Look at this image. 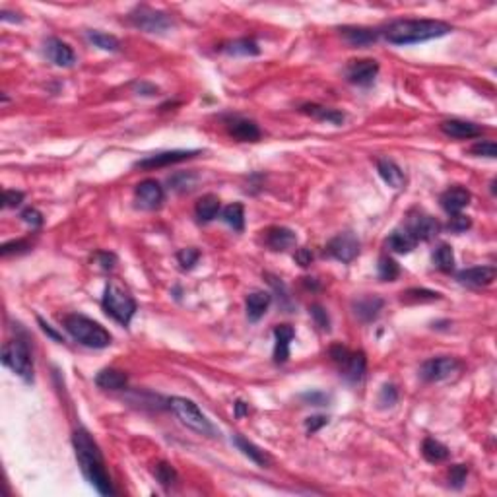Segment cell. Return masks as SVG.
Instances as JSON below:
<instances>
[{
    "mask_svg": "<svg viewBox=\"0 0 497 497\" xmlns=\"http://www.w3.org/2000/svg\"><path fill=\"white\" fill-rule=\"evenodd\" d=\"M72 445H74L78 464H80L84 478L100 492L101 496H115V487L111 484V476L105 468V459L101 454L100 445L89 435V431L84 428L74 431Z\"/></svg>",
    "mask_w": 497,
    "mask_h": 497,
    "instance_id": "1",
    "label": "cell"
},
{
    "mask_svg": "<svg viewBox=\"0 0 497 497\" xmlns=\"http://www.w3.org/2000/svg\"><path fill=\"white\" fill-rule=\"evenodd\" d=\"M453 27L441 20H395L385 27V39L393 45L423 43L451 34Z\"/></svg>",
    "mask_w": 497,
    "mask_h": 497,
    "instance_id": "2",
    "label": "cell"
},
{
    "mask_svg": "<svg viewBox=\"0 0 497 497\" xmlns=\"http://www.w3.org/2000/svg\"><path fill=\"white\" fill-rule=\"evenodd\" d=\"M63 324L67 332L82 346H88V348H96V350H103L111 344V334L100 322H96L93 319H89L86 315H80V313H70L63 319Z\"/></svg>",
    "mask_w": 497,
    "mask_h": 497,
    "instance_id": "3",
    "label": "cell"
},
{
    "mask_svg": "<svg viewBox=\"0 0 497 497\" xmlns=\"http://www.w3.org/2000/svg\"><path fill=\"white\" fill-rule=\"evenodd\" d=\"M101 305L105 313L109 315L111 319H115L122 327H129L131 320H133L134 313L138 309L134 298L119 284L111 282L103 289V299H101Z\"/></svg>",
    "mask_w": 497,
    "mask_h": 497,
    "instance_id": "4",
    "label": "cell"
},
{
    "mask_svg": "<svg viewBox=\"0 0 497 497\" xmlns=\"http://www.w3.org/2000/svg\"><path fill=\"white\" fill-rule=\"evenodd\" d=\"M2 364L12 369L16 375H20L23 381H34V357L30 352V346L22 338H16L4 344L2 348Z\"/></svg>",
    "mask_w": 497,
    "mask_h": 497,
    "instance_id": "5",
    "label": "cell"
},
{
    "mask_svg": "<svg viewBox=\"0 0 497 497\" xmlns=\"http://www.w3.org/2000/svg\"><path fill=\"white\" fill-rule=\"evenodd\" d=\"M167 404H169V408L175 412V416H177L179 420L192 431H197L200 435H210V437H214L218 433L216 428L212 426V421L200 412V408L192 400L183 397H173L169 398Z\"/></svg>",
    "mask_w": 497,
    "mask_h": 497,
    "instance_id": "6",
    "label": "cell"
},
{
    "mask_svg": "<svg viewBox=\"0 0 497 497\" xmlns=\"http://www.w3.org/2000/svg\"><path fill=\"white\" fill-rule=\"evenodd\" d=\"M129 22L133 23L134 27L142 30L146 34H164L169 27H173V18L167 12L155 10L152 6H136L131 14H129Z\"/></svg>",
    "mask_w": 497,
    "mask_h": 497,
    "instance_id": "7",
    "label": "cell"
},
{
    "mask_svg": "<svg viewBox=\"0 0 497 497\" xmlns=\"http://www.w3.org/2000/svg\"><path fill=\"white\" fill-rule=\"evenodd\" d=\"M461 362L451 355H441V357H431L420 365V377L426 383H437L443 379H449L459 371Z\"/></svg>",
    "mask_w": 497,
    "mask_h": 497,
    "instance_id": "8",
    "label": "cell"
},
{
    "mask_svg": "<svg viewBox=\"0 0 497 497\" xmlns=\"http://www.w3.org/2000/svg\"><path fill=\"white\" fill-rule=\"evenodd\" d=\"M327 253L340 263H352L360 254V239L352 232L338 233L327 245Z\"/></svg>",
    "mask_w": 497,
    "mask_h": 497,
    "instance_id": "9",
    "label": "cell"
},
{
    "mask_svg": "<svg viewBox=\"0 0 497 497\" xmlns=\"http://www.w3.org/2000/svg\"><path fill=\"white\" fill-rule=\"evenodd\" d=\"M134 197L138 206L144 210H155L164 204L166 200V190L159 185V181L155 179H144L142 183H138L134 188Z\"/></svg>",
    "mask_w": 497,
    "mask_h": 497,
    "instance_id": "10",
    "label": "cell"
},
{
    "mask_svg": "<svg viewBox=\"0 0 497 497\" xmlns=\"http://www.w3.org/2000/svg\"><path fill=\"white\" fill-rule=\"evenodd\" d=\"M379 74V63L373 58H362V60H350L346 67V78L355 86H371Z\"/></svg>",
    "mask_w": 497,
    "mask_h": 497,
    "instance_id": "11",
    "label": "cell"
},
{
    "mask_svg": "<svg viewBox=\"0 0 497 497\" xmlns=\"http://www.w3.org/2000/svg\"><path fill=\"white\" fill-rule=\"evenodd\" d=\"M200 150H167V152H159V154L148 155L140 162H136L134 166L142 167V169H157V167H167L187 162L190 157L199 155Z\"/></svg>",
    "mask_w": 497,
    "mask_h": 497,
    "instance_id": "12",
    "label": "cell"
},
{
    "mask_svg": "<svg viewBox=\"0 0 497 497\" xmlns=\"http://www.w3.org/2000/svg\"><path fill=\"white\" fill-rule=\"evenodd\" d=\"M408 230L418 241H431L441 233V223L430 214H416L408 221Z\"/></svg>",
    "mask_w": 497,
    "mask_h": 497,
    "instance_id": "13",
    "label": "cell"
},
{
    "mask_svg": "<svg viewBox=\"0 0 497 497\" xmlns=\"http://www.w3.org/2000/svg\"><path fill=\"white\" fill-rule=\"evenodd\" d=\"M470 190L464 187H451L447 188L445 192H443L441 197H439V204H441V208L449 216H456V214H461V212L470 204Z\"/></svg>",
    "mask_w": 497,
    "mask_h": 497,
    "instance_id": "14",
    "label": "cell"
},
{
    "mask_svg": "<svg viewBox=\"0 0 497 497\" xmlns=\"http://www.w3.org/2000/svg\"><path fill=\"white\" fill-rule=\"evenodd\" d=\"M228 133L232 134L235 140L239 142H256L261 138V129L258 124L251 119H243V117H230L228 119Z\"/></svg>",
    "mask_w": 497,
    "mask_h": 497,
    "instance_id": "15",
    "label": "cell"
},
{
    "mask_svg": "<svg viewBox=\"0 0 497 497\" xmlns=\"http://www.w3.org/2000/svg\"><path fill=\"white\" fill-rule=\"evenodd\" d=\"M45 53L49 56V60H51L53 65H56V67L68 68L76 63V55H74L72 47L68 43H65V41H60V39H56V37L47 39V43H45Z\"/></svg>",
    "mask_w": 497,
    "mask_h": 497,
    "instance_id": "16",
    "label": "cell"
},
{
    "mask_svg": "<svg viewBox=\"0 0 497 497\" xmlns=\"http://www.w3.org/2000/svg\"><path fill=\"white\" fill-rule=\"evenodd\" d=\"M497 276L496 266H474V268H466L456 274V280L464 286L484 287L489 286Z\"/></svg>",
    "mask_w": 497,
    "mask_h": 497,
    "instance_id": "17",
    "label": "cell"
},
{
    "mask_svg": "<svg viewBox=\"0 0 497 497\" xmlns=\"http://www.w3.org/2000/svg\"><path fill=\"white\" fill-rule=\"evenodd\" d=\"M441 133L449 138H456V140H466V138H476L484 133L482 126H478L470 121H461V119H447L439 124Z\"/></svg>",
    "mask_w": 497,
    "mask_h": 497,
    "instance_id": "18",
    "label": "cell"
},
{
    "mask_svg": "<svg viewBox=\"0 0 497 497\" xmlns=\"http://www.w3.org/2000/svg\"><path fill=\"white\" fill-rule=\"evenodd\" d=\"M385 307V299L379 296H362L352 301L354 315L364 322H371L379 317V313Z\"/></svg>",
    "mask_w": 497,
    "mask_h": 497,
    "instance_id": "19",
    "label": "cell"
},
{
    "mask_svg": "<svg viewBox=\"0 0 497 497\" xmlns=\"http://www.w3.org/2000/svg\"><path fill=\"white\" fill-rule=\"evenodd\" d=\"M296 338V331L289 324H278L274 329V362L286 364L289 357V344Z\"/></svg>",
    "mask_w": 497,
    "mask_h": 497,
    "instance_id": "20",
    "label": "cell"
},
{
    "mask_svg": "<svg viewBox=\"0 0 497 497\" xmlns=\"http://www.w3.org/2000/svg\"><path fill=\"white\" fill-rule=\"evenodd\" d=\"M298 243V235L296 232H291L289 228L284 225H274L266 232V245L272 249V251H287L291 247H296Z\"/></svg>",
    "mask_w": 497,
    "mask_h": 497,
    "instance_id": "21",
    "label": "cell"
},
{
    "mask_svg": "<svg viewBox=\"0 0 497 497\" xmlns=\"http://www.w3.org/2000/svg\"><path fill=\"white\" fill-rule=\"evenodd\" d=\"M299 111L303 115H307L311 119L315 121H322V122H331V124H342L346 121V115L342 111L338 109H331V107H324V105H319V103H303Z\"/></svg>",
    "mask_w": 497,
    "mask_h": 497,
    "instance_id": "22",
    "label": "cell"
},
{
    "mask_svg": "<svg viewBox=\"0 0 497 497\" xmlns=\"http://www.w3.org/2000/svg\"><path fill=\"white\" fill-rule=\"evenodd\" d=\"M377 171H379L381 179L387 183L388 187L397 188L398 190V188H402L406 185L404 171H402L393 159H388V157H379V159H377Z\"/></svg>",
    "mask_w": 497,
    "mask_h": 497,
    "instance_id": "23",
    "label": "cell"
},
{
    "mask_svg": "<svg viewBox=\"0 0 497 497\" xmlns=\"http://www.w3.org/2000/svg\"><path fill=\"white\" fill-rule=\"evenodd\" d=\"M270 303H272V296L268 291H253V294H249L247 299H245V309H247L249 320L256 322V320L263 319L268 307H270Z\"/></svg>",
    "mask_w": 497,
    "mask_h": 497,
    "instance_id": "24",
    "label": "cell"
},
{
    "mask_svg": "<svg viewBox=\"0 0 497 497\" xmlns=\"http://www.w3.org/2000/svg\"><path fill=\"white\" fill-rule=\"evenodd\" d=\"M342 37L352 45V47H367L373 45L379 39L381 32L379 30H371V27H355V25H348L340 30Z\"/></svg>",
    "mask_w": 497,
    "mask_h": 497,
    "instance_id": "25",
    "label": "cell"
},
{
    "mask_svg": "<svg viewBox=\"0 0 497 497\" xmlns=\"http://www.w3.org/2000/svg\"><path fill=\"white\" fill-rule=\"evenodd\" d=\"M416 245H418V239L412 235L408 228H404V230H395V232L388 235L387 239V247L393 251V253L397 254H408L412 253L414 249H416Z\"/></svg>",
    "mask_w": 497,
    "mask_h": 497,
    "instance_id": "26",
    "label": "cell"
},
{
    "mask_svg": "<svg viewBox=\"0 0 497 497\" xmlns=\"http://www.w3.org/2000/svg\"><path fill=\"white\" fill-rule=\"evenodd\" d=\"M220 208L221 202L216 195H204V197H200V199L197 200V204H195V216H197V220H199L200 223H208V221H212L214 218H218Z\"/></svg>",
    "mask_w": 497,
    "mask_h": 497,
    "instance_id": "27",
    "label": "cell"
},
{
    "mask_svg": "<svg viewBox=\"0 0 497 497\" xmlns=\"http://www.w3.org/2000/svg\"><path fill=\"white\" fill-rule=\"evenodd\" d=\"M96 385L103 390H122L129 385V375L119 369H101L96 375Z\"/></svg>",
    "mask_w": 497,
    "mask_h": 497,
    "instance_id": "28",
    "label": "cell"
},
{
    "mask_svg": "<svg viewBox=\"0 0 497 497\" xmlns=\"http://www.w3.org/2000/svg\"><path fill=\"white\" fill-rule=\"evenodd\" d=\"M233 445L245 454V456H249L254 464H258V466H270V456L263 451V449H258L254 443H251L249 439H245L243 435H233Z\"/></svg>",
    "mask_w": 497,
    "mask_h": 497,
    "instance_id": "29",
    "label": "cell"
},
{
    "mask_svg": "<svg viewBox=\"0 0 497 497\" xmlns=\"http://www.w3.org/2000/svg\"><path fill=\"white\" fill-rule=\"evenodd\" d=\"M342 369L344 377H346L348 381H352V383L362 381L365 375V369H367V357H365L364 352H362V350H360V352H352Z\"/></svg>",
    "mask_w": 497,
    "mask_h": 497,
    "instance_id": "30",
    "label": "cell"
},
{
    "mask_svg": "<svg viewBox=\"0 0 497 497\" xmlns=\"http://www.w3.org/2000/svg\"><path fill=\"white\" fill-rule=\"evenodd\" d=\"M421 454H423V459L428 461V463H443V461H447L449 459V449L443 445L441 441H437V439H433V437H426L423 443H421Z\"/></svg>",
    "mask_w": 497,
    "mask_h": 497,
    "instance_id": "31",
    "label": "cell"
},
{
    "mask_svg": "<svg viewBox=\"0 0 497 497\" xmlns=\"http://www.w3.org/2000/svg\"><path fill=\"white\" fill-rule=\"evenodd\" d=\"M221 51L235 56H256L261 53V47L253 39L243 37V39H235L232 43H225L221 47Z\"/></svg>",
    "mask_w": 497,
    "mask_h": 497,
    "instance_id": "32",
    "label": "cell"
},
{
    "mask_svg": "<svg viewBox=\"0 0 497 497\" xmlns=\"http://www.w3.org/2000/svg\"><path fill=\"white\" fill-rule=\"evenodd\" d=\"M221 220L225 221L230 228L235 232H243L245 230V208L241 202H233L230 206H225L221 210Z\"/></svg>",
    "mask_w": 497,
    "mask_h": 497,
    "instance_id": "33",
    "label": "cell"
},
{
    "mask_svg": "<svg viewBox=\"0 0 497 497\" xmlns=\"http://www.w3.org/2000/svg\"><path fill=\"white\" fill-rule=\"evenodd\" d=\"M433 265L437 266L441 272L449 274L454 270V253L453 247L447 243H441L433 251Z\"/></svg>",
    "mask_w": 497,
    "mask_h": 497,
    "instance_id": "34",
    "label": "cell"
},
{
    "mask_svg": "<svg viewBox=\"0 0 497 497\" xmlns=\"http://www.w3.org/2000/svg\"><path fill=\"white\" fill-rule=\"evenodd\" d=\"M435 299H441V294L433 291V289H426V287H410L402 294L404 303H428V301H435Z\"/></svg>",
    "mask_w": 497,
    "mask_h": 497,
    "instance_id": "35",
    "label": "cell"
},
{
    "mask_svg": "<svg viewBox=\"0 0 497 497\" xmlns=\"http://www.w3.org/2000/svg\"><path fill=\"white\" fill-rule=\"evenodd\" d=\"M86 37H88L89 43H93L96 47L103 49V51H111L113 53V51H119V47H121L119 39L115 35L103 34V32H98V30H89Z\"/></svg>",
    "mask_w": 497,
    "mask_h": 497,
    "instance_id": "36",
    "label": "cell"
},
{
    "mask_svg": "<svg viewBox=\"0 0 497 497\" xmlns=\"http://www.w3.org/2000/svg\"><path fill=\"white\" fill-rule=\"evenodd\" d=\"M154 476H155V480L162 484V486L166 487V489H169L171 486H175V482H177V470L171 466L169 463H166V461H162V463L157 464L154 468Z\"/></svg>",
    "mask_w": 497,
    "mask_h": 497,
    "instance_id": "37",
    "label": "cell"
},
{
    "mask_svg": "<svg viewBox=\"0 0 497 497\" xmlns=\"http://www.w3.org/2000/svg\"><path fill=\"white\" fill-rule=\"evenodd\" d=\"M377 274L383 282H393L397 280L398 274H400V266L395 258L390 256H381L379 258V265H377Z\"/></svg>",
    "mask_w": 497,
    "mask_h": 497,
    "instance_id": "38",
    "label": "cell"
},
{
    "mask_svg": "<svg viewBox=\"0 0 497 497\" xmlns=\"http://www.w3.org/2000/svg\"><path fill=\"white\" fill-rule=\"evenodd\" d=\"M200 258V251L195 249V247H187V249H181L177 253V261L183 270H190L195 268V265L199 263Z\"/></svg>",
    "mask_w": 497,
    "mask_h": 497,
    "instance_id": "39",
    "label": "cell"
},
{
    "mask_svg": "<svg viewBox=\"0 0 497 497\" xmlns=\"http://www.w3.org/2000/svg\"><path fill=\"white\" fill-rule=\"evenodd\" d=\"M466 476H468V466H464V464L451 466V470H449V484H451V487L461 489L464 486V482H466Z\"/></svg>",
    "mask_w": 497,
    "mask_h": 497,
    "instance_id": "40",
    "label": "cell"
},
{
    "mask_svg": "<svg viewBox=\"0 0 497 497\" xmlns=\"http://www.w3.org/2000/svg\"><path fill=\"white\" fill-rule=\"evenodd\" d=\"M309 313L320 331H331V317H329V313L322 309L320 305H311Z\"/></svg>",
    "mask_w": 497,
    "mask_h": 497,
    "instance_id": "41",
    "label": "cell"
},
{
    "mask_svg": "<svg viewBox=\"0 0 497 497\" xmlns=\"http://www.w3.org/2000/svg\"><path fill=\"white\" fill-rule=\"evenodd\" d=\"M470 154L484 155V157H496L497 146L494 140H478V142L470 148Z\"/></svg>",
    "mask_w": 497,
    "mask_h": 497,
    "instance_id": "42",
    "label": "cell"
},
{
    "mask_svg": "<svg viewBox=\"0 0 497 497\" xmlns=\"http://www.w3.org/2000/svg\"><path fill=\"white\" fill-rule=\"evenodd\" d=\"M32 249V245L27 243L25 239H18V241H8V243H4L0 247V254L2 256H10V254H20V253H25V251H30Z\"/></svg>",
    "mask_w": 497,
    "mask_h": 497,
    "instance_id": "43",
    "label": "cell"
},
{
    "mask_svg": "<svg viewBox=\"0 0 497 497\" xmlns=\"http://www.w3.org/2000/svg\"><path fill=\"white\" fill-rule=\"evenodd\" d=\"M470 225H472V220L468 216L456 214V216H451V220L447 223V230L451 233H464L466 230H470Z\"/></svg>",
    "mask_w": 497,
    "mask_h": 497,
    "instance_id": "44",
    "label": "cell"
},
{
    "mask_svg": "<svg viewBox=\"0 0 497 497\" xmlns=\"http://www.w3.org/2000/svg\"><path fill=\"white\" fill-rule=\"evenodd\" d=\"M20 218H22L27 225H32V228H41V225H43V214L37 210V208H34V206L23 208Z\"/></svg>",
    "mask_w": 497,
    "mask_h": 497,
    "instance_id": "45",
    "label": "cell"
},
{
    "mask_svg": "<svg viewBox=\"0 0 497 497\" xmlns=\"http://www.w3.org/2000/svg\"><path fill=\"white\" fill-rule=\"evenodd\" d=\"M350 354H352V352H350L346 346H342V344H334V346H331V350H329V355H331L332 362H334L336 365H340V367L346 365Z\"/></svg>",
    "mask_w": 497,
    "mask_h": 497,
    "instance_id": "46",
    "label": "cell"
},
{
    "mask_svg": "<svg viewBox=\"0 0 497 497\" xmlns=\"http://www.w3.org/2000/svg\"><path fill=\"white\" fill-rule=\"evenodd\" d=\"M301 400L307 402V404H311V406H327L329 400H331V397H329L327 393H322V390H313V393L301 395Z\"/></svg>",
    "mask_w": 497,
    "mask_h": 497,
    "instance_id": "47",
    "label": "cell"
},
{
    "mask_svg": "<svg viewBox=\"0 0 497 497\" xmlns=\"http://www.w3.org/2000/svg\"><path fill=\"white\" fill-rule=\"evenodd\" d=\"M398 400V390L395 385H385L379 395V404L381 406H395Z\"/></svg>",
    "mask_w": 497,
    "mask_h": 497,
    "instance_id": "48",
    "label": "cell"
},
{
    "mask_svg": "<svg viewBox=\"0 0 497 497\" xmlns=\"http://www.w3.org/2000/svg\"><path fill=\"white\" fill-rule=\"evenodd\" d=\"M22 202H23L22 190H10V188L4 190V197H2V206H4V208H16V206H20Z\"/></svg>",
    "mask_w": 497,
    "mask_h": 497,
    "instance_id": "49",
    "label": "cell"
},
{
    "mask_svg": "<svg viewBox=\"0 0 497 497\" xmlns=\"http://www.w3.org/2000/svg\"><path fill=\"white\" fill-rule=\"evenodd\" d=\"M96 258H98V263L103 270H113L115 265H117V256L113 253H107V251H100V253L96 254Z\"/></svg>",
    "mask_w": 497,
    "mask_h": 497,
    "instance_id": "50",
    "label": "cell"
},
{
    "mask_svg": "<svg viewBox=\"0 0 497 497\" xmlns=\"http://www.w3.org/2000/svg\"><path fill=\"white\" fill-rule=\"evenodd\" d=\"M294 261H296L299 266H303V268L311 266V263H313V253H311V249H307V247L298 249V251L294 253Z\"/></svg>",
    "mask_w": 497,
    "mask_h": 497,
    "instance_id": "51",
    "label": "cell"
},
{
    "mask_svg": "<svg viewBox=\"0 0 497 497\" xmlns=\"http://www.w3.org/2000/svg\"><path fill=\"white\" fill-rule=\"evenodd\" d=\"M329 423V418L327 416H313V418H307L305 420V428L309 433H315V431H319L320 428H324Z\"/></svg>",
    "mask_w": 497,
    "mask_h": 497,
    "instance_id": "52",
    "label": "cell"
},
{
    "mask_svg": "<svg viewBox=\"0 0 497 497\" xmlns=\"http://www.w3.org/2000/svg\"><path fill=\"white\" fill-rule=\"evenodd\" d=\"M37 322H39V327H41V331H43L45 334H49V336H51V338H53L55 342H60V344L65 342V336H63L60 332H56L55 329H53V327H51L49 322H45V320L41 319V317H37Z\"/></svg>",
    "mask_w": 497,
    "mask_h": 497,
    "instance_id": "53",
    "label": "cell"
},
{
    "mask_svg": "<svg viewBox=\"0 0 497 497\" xmlns=\"http://www.w3.org/2000/svg\"><path fill=\"white\" fill-rule=\"evenodd\" d=\"M134 89H136L138 96H154L155 91H157L154 84H148V82H138V84L134 86Z\"/></svg>",
    "mask_w": 497,
    "mask_h": 497,
    "instance_id": "54",
    "label": "cell"
},
{
    "mask_svg": "<svg viewBox=\"0 0 497 497\" xmlns=\"http://www.w3.org/2000/svg\"><path fill=\"white\" fill-rule=\"evenodd\" d=\"M245 414H249V404H245L243 400H237V402H235V416L241 418Z\"/></svg>",
    "mask_w": 497,
    "mask_h": 497,
    "instance_id": "55",
    "label": "cell"
},
{
    "mask_svg": "<svg viewBox=\"0 0 497 497\" xmlns=\"http://www.w3.org/2000/svg\"><path fill=\"white\" fill-rule=\"evenodd\" d=\"M0 20L2 22H22V18H14V14H10L8 10L0 12Z\"/></svg>",
    "mask_w": 497,
    "mask_h": 497,
    "instance_id": "56",
    "label": "cell"
}]
</instances>
